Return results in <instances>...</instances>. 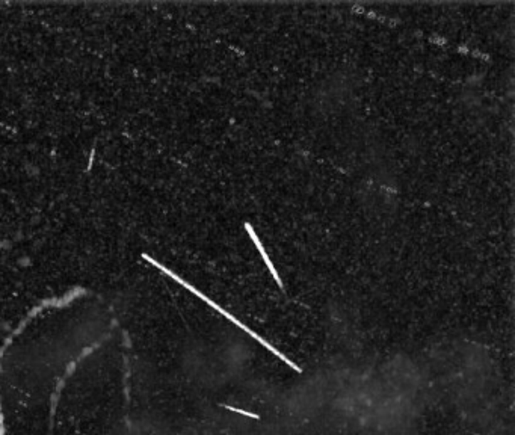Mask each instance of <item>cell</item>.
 <instances>
[{
  "label": "cell",
  "mask_w": 515,
  "mask_h": 435,
  "mask_svg": "<svg viewBox=\"0 0 515 435\" xmlns=\"http://www.w3.org/2000/svg\"><path fill=\"white\" fill-rule=\"evenodd\" d=\"M245 228H247V232H248L250 237L253 239V242H254V244H255L257 249H259V252L262 254V257H263V260H265L266 266H267V268H269V271H271V274L274 275V278H275V281L278 283V286H283V283H281V278H280V275H278L277 269L274 268V264H272L271 259H269V257H267V254H266V251H265V248H263V245H262V242H260V239H259V237H257V235H255V232H254V228H253V227H251V225H250L248 222H245Z\"/></svg>",
  "instance_id": "1"
}]
</instances>
